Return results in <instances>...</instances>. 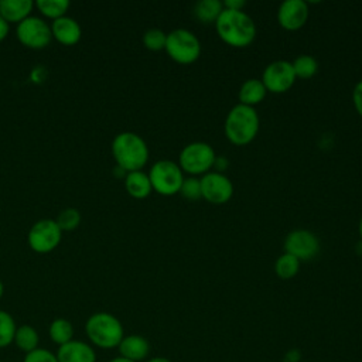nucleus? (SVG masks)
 Here are the masks:
<instances>
[{"label": "nucleus", "instance_id": "1a4fd4ad", "mask_svg": "<svg viewBox=\"0 0 362 362\" xmlns=\"http://www.w3.org/2000/svg\"><path fill=\"white\" fill-rule=\"evenodd\" d=\"M16 35L23 45L33 49H41L52 40L51 25L37 16H28L18 23L16 27Z\"/></svg>", "mask_w": 362, "mask_h": 362}, {"label": "nucleus", "instance_id": "c756f323", "mask_svg": "<svg viewBox=\"0 0 362 362\" xmlns=\"http://www.w3.org/2000/svg\"><path fill=\"white\" fill-rule=\"evenodd\" d=\"M23 362H58L57 355L48 349L37 348L28 354H25Z\"/></svg>", "mask_w": 362, "mask_h": 362}, {"label": "nucleus", "instance_id": "6ab92c4d", "mask_svg": "<svg viewBox=\"0 0 362 362\" xmlns=\"http://www.w3.org/2000/svg\"><path fill=\"white\" fill-rule=\"evenodd\" d=\"M266 92H267V89H266V86L263 85L262 79H255V78L246 79V81L240 85L239 92H238L239 103L255 107V105L260 103V102L264 99Z\"/></svg>", "mask_w": 362, "mask_h": 362}, {"label": "nucleus", "instance_id": "ddd939ff", "mask_svg": "<svg viewBox=\"0 0 362 362\" xmlns=\"http://www.w3.org/2000/svg\"><path fill=\"white\" fill-rule=\"evenodd\" d=\"M308 13V4L304 0H284L277 10V21L283 28L294 31L305 24Z\"/></svg>", "mask_w": 362, "mask_h": 362}, {"label": "nucleus", "instance_id": "b1692460", "mask_svg": "<svg viewBox=\"0 0 362 362\" xmlns=\"http://www.w3.org/2000/svg\"><path fill=\"white\" fill-rule=\"evenodd\" d=\"M291 65H293L296 78H300V79H308L314 76L318 71V61L308 54H301L296 57Z\"/></svg>", "mask_w": 362, "mask_h": 362}, {"label": "nucleus", "instance_id": "4468645a", "mask_svg": "<svg viewBox=\"0 0 362 362\" xmlns=\"http://www.w3.org/2000/svg\"><path fill=\"white\" fill-rule=\"evenodd\" d=\"M57 359L58 362H96V354L89 344L72 339L59 345Z\"/></svg>", "mask_w": 362, "mask_h": 362}, {"label": "nucleus", "instance_id": "2eb2a0df", "mask_svg": "<svg viewBox=\"0 0 362 362\" xmlns=\"http://www.w3.org/2000/svg\"><path fill=\"white\" fill-rule=\"evenodd\" d=\"M51 34L58 42L64 45H74L81 40L82 30L75 18L62 16L51 23Z\"/></svg>", "mask_w": 362, "mask_h": 362}, {"label": "nucleus", "instance_id": "423d86ee", "mask_svg": "<svg viewBox=\"0 0 362 362\" xmlns=\"http://www.w3.org/2000/svg\"><path fill=\"white\" fill-rule=\"evenodd\" d=\"M215 150L206 141H192L182 147L178 157V165L182 173H188L191 175L206 174L215 161Z\"/></svg>", "mask_w": 362, "mask_h": 362}, {"label": "nucleus", "instance_id": "f8f14e48", "mask_svg": "<svg viewBox=\"0 0 362 362\" xmlns=\"http://www.w3.org/2000/svg\"><path fill=\"white\" fill-rule=\"evenodd\" d=\"M286 253L293 255L300 262L315 257L320 250V240L315 233L307 229H294L284 239Z\"/></svg>", "mask_w": 362, "mask_h": 362}, {"label": "nucleus", "instance_id": "4c0bfd02", "mask_svg": "<svg viewBox=\"0 0 362 362\" xmlns=\"http://www.w3.org/2000/svg\"><path fill=\"white\" fill-rule=\"evenodd\" d=\"M3 293H4V286H3V281L0 280V298L3 297Z\"/></svg>", "mask_w": 362, "mask_h": 362}, {"label": "nucleus", "instance_id": "412c9836", "mask_svg": "<svg viewBox=\"0 0 362 362\" xmlns=\"http://www.w3.org/2000/svg\"><path fill=\"white\" fill-rule=\"evenodd\" d=\"M222 10L223 3L219 0H201L194 4V16L205 24L215 23Z\"/></svg>", "mask_w": 362, "mask_h": 362}, {"label": "nucleus", "instance_id": "f3484780", "mask_svg": "<svg viewBox=\"0 0 362 362\" xmlns=\"http://www.w3.org/2000/svg\"><path fill=\"white\" fill-rule=\"evenodd\" d=\"M34 3L31 0H1L0 1V17L10 23H21L24 18L31 16Z\"/></svg>", "mask_w": 362, "mask_h": 362}, {"label": "nucleus", "instance_id": "5701e85b", "mask_svg": "<svg viewBox=\"0 0 362 362\" xmlns=\"http://www.w3.org/2000/svg\"><path fill=\"white\" fill-rule=\"evenodd\" d=\"M34 6L42 16L52 18L54 21L62 16H66L71 3L68 0H37Z\"/></svg>", "mask_w": 362, "mask_h": 362}, {"label": "nucleus", "instance_id": "0eeeda50", "mask_svg": "<svg viewBox=\"0 0 362 362\" xmlns=\"http://www.w3.org/2000/svg\"><path fill=\"white\" fill-rule=\"evenodd\" d=\"M148 178L156 192L168 197L180 192L181 184L185 177L178 163L163 158L151 165L148 171Z\"/></svg>", "mask_w": 362, "mask_h": 362}, {"label": "nucleus", "instance_id": "72a5a7b5", "mask_svg": "<svg viewBox=\"0 0 362 362\" xmlns=\"http://www.w3.org/2000/svg\"><path fill=\"white\" fill-rule=\"evenodd\" d=\"M8 31H10V24L0 17V42L8 35Z\"/></svg>", "mask_w": 362, "mask_h": 362}, {"label": "nucleus", "instance_id": "7ed1b4c3", "mask_svg": "<svg viewBox=\"0 0 362 362\" xmlns=\"http://www.w3.org/2000/svg\"><path fill=\"white\" fill-rule=\"evenodd\" d=\"M260 120L255 107L242 103L235 105L225 117V134L236 146L250 143L259 132Z\"/></svg>", "mask_w": 362, "mask_h": 362}, {"label": "nucleus", "instance_id": "e433bc0d", "mask_svg": "<svg viewBox=\"0 0 362 362\" xmlns=\"http://www.w3.org/2000/svg\"><path fill=\"white\" fill-rule=\"evenodd\" d=\"M359 236H361V242H362V216H361V219H359Z\"/></svg>", "mask_w": 362, "mask_h": 362}, {"label": "nucleus", "instance_id": "4be33fe9", "mask_svg": "<svg viewBox=\"0 0 362 362\" xmlns=\"http://www.w3.org/2000/svg\"><path fill=\"white\" fill-rule=\"evenodd\" d=\"M49 338L58 345H64L74 338V327L66 318H55L48 328Z\"/></svg>", "mask_w": 362, "mask_h": 362}, {"label": "nucleus", "instance_id": "20e7f679", "mask_svg": "<svg viewBox=\"0 0 362 362\" xmlns=\"http://www.w3.org/2000/svg\"><path fill=\"white\" fill-rule=\"evenodd\" d=\"M85 332L89 341L102 349L119 346L124 337L122 322L113 314L105 311L95 313L86 320Z\"/></svg>", "mask_w": 362, "mask_h": 362}, {"label": "nucleus", "instance_id": "bb28decb", "mask_svg": "<svg viewBox=\"0 0 362 362\" xmlns=\"http://www.w3.org/2000/svg\"><path fill=\"white\" fill-rule=\"evenodd\" d=\"M55 222L62 232H71L81 223V212L76 208H65L58 215Z\"/></svg>", "mask_w": 362, "mask_h": 362}, {"label": "nucleus", "instance_id": "f257e3e1", "mask_svg": "<svg viewBox=\"0 0 362 362\" xmlns=\"http://www.w3.org/2000/svg\"><path fill=\"white\" fill-rule=\"evenodd\" d=\"M215 28L223 42L236 48L247 47L256 37L255 21L243 10L223 7L215 21Z\"/></svg>", "mask_w": 362, "mask_h": 362}, {"label": "nucleus", "instance_id": "c85d7f7f", "mask_svg": "<svg viewBox=\"0 0 362 362\" xmlns=\"http://www.w3.org/2000/svg\"><path fill=\"white\" fill-rule=\"evenodd\" d=\"M180 194L187 198V199H198L201 198V181L197 177H187L184 178L181 188H180Z\"/></svg>", "mask_w": 362, "mask_h": 362}, {"label": "nucleus", "instance_id": "a211bd4d", "mask_svg": "<svg viewBox=\"0 0 362 362\" xmlns=\"http://www.w3.org/2000/svg\"><path fill=\"white\" fill-rule=\"evenodd\" d=\"M124 188L127 194L136 199H143L150 195L153 191L148 174L137 170V171H130L124 177Z\"/></svg>", "mask_w": 362, "mask_h": 362}, {"label": "nucleus", "instance_id": "9b49d317", "mask_svg": "<svg viewBox=\"0 0 362 362\" xmlns=\"http://www.w3.org/2000/svg\"><path fill=\"white\" fill-rule=\"evenodd\" d=\"M201 197L208 202L221 205L228 202L233 194L232 181L223 174L218 171H208L201 178Z\"/></svg>", "mask_w": 362, "mask_h": 362}, {"label": "nucleus", "instance_id": "cd10ccee", "mask_svg": "<svg viewBox=\"0 0 362 362\" xmlns=\"http://www.w3.org/2000/svg\"><path fill=\"white\" fill-rule=\"evenodd\" d=\"M167 33L160 28H148L143 34V44L150 51H160L165 48Z\"/></svg>", "mask_w": 362, "mask_h": 362}, {"label": "nucleus", "instance_id": "39448f33", "mask_svg": "<svg viewBox=\"0 0 362 362\" xmlns=\"http://www.w3.org/2000/svg\"><path fill=\"white\" fill-rule=\"evenodd\" d=\"M164 49L173 61L178 64H192L201 55V42L192 31L175 28L167 33Z\"/></svg>", "mask_w": 362, "mask_h": 362}, {"label": "nucleus", "instance_id": "9d476101", "mask_svg": "<svg viewBox=\"0 0 362 362\" xmlns=\"http://www.w3.org/2000/svg\"><path fill=\"white\" fill-rule=\"evenodd\" d=\"M260 79L269 92L283 93L293 86L296 74L290 61L277 59L263 69Z\"/></svg>", "mask_w": 362, "mask_h": 362}, {"label": "nucleus", "instance_id": "2f4dec72", "mask_svg": "<svg viewBox=\"0 0 362 362\" xmlns=\"http://www.w3.org/2000/svg\"><path fill=\"white\" fill-rule=\"evenodd\" d=\"M228 158L226 157H223V156H221V157H215V161H214V167L212 168H216L215 171H218V173H222L223 170H226V167H228Z\"/></svg>", "mask_w": 362, "mask_h": 362}, {"label": "nucleus", "instance_id": "6e6552de", "mask_svg": "<svg viewBox=\"0 0 362 362\" xmlns=\"http://www.w3.org/2000/svg\"><path fill=\"white\" fill-rule=\"evenodd\" d=\"M62 239V230L59 229L55 219L45 218L40 219L28 230L27 242L30 249H33L35 253H49L61 243Z\"/></svg>", "mask_w": 362, "mask_h": 362}, {"label": "nucleus", "instance_id": "dca6fc26", "mask_svg": "<svg viewBox=\"0 0 362 362\" xmlns=\"http://www.w3.org/2000/svg\"><path fill=\"white\" fill-rule=\"evenodd\" d=\"M117 348H119L120 356H123L129 361H133V362L144 359L150 351L148 341L144 337L136 335V334L123 337V339L120 341Z\"/></svg>", "mask_w": 362, "mask_h": 362}, {"label": "nucleus", "instance_id": "f03ea898", "mask_svg": "<svg viewBox=\"0 0 362 362\" xmlns=\"http://www.w3.org/2000/svg\"><path fill=\"white\" fill-rule=\"evenodd\" d=\"M112 154L116 165L126 173L141 170L148 160V147L134 132H122L112 141Z\"/></svg>", "mask_w": 362, "mask_h": 362}, {"label": "nucleus", "instance_id": "7c9ffc66", "mask_svg": "<svg viewBox=\"0 0 362 362\" xmlns=\"http://www.w3.org/2000/svg\"><path fill=\"white\" fill-rule=\"evenodd\" d=\"M352 102H354V106H355L358 115L362 117V79L354 86Z\"/></svg>", "mask_w": 362, "mask_h": 362}, {"label": "nucleus", "instance_id": "f704fd0d", "mask_svg": "<svg viewBox=\"0 0 362 362\" xmlns=\"http://www.w3.org/2000/svg\"><path fill=\"white\" fill-rule=\"evenodd\" d=\"M148 362H171V361L164 356H156V358H151Z\"/></svg>", "mask_w": 362, "mask_h": 362}, {"label": "nucleus", "instance_id": "c9c22d12", "mask_svg": "<svg viewBox=\"0 0 362 362\" xmlns=\"http://www.w3.org/2000/svg\"><path fill=\"white\" fill-rule=\"evenodd\" d=\"M109 362H133V361H129V359H126V358H123V356H117V358H113V359L109 361Z\"/></svg>", "mask_w": 362, "mask_h": 362}, {"label": "nucleus", "instance_id": "a878e982", "mask_svg": "<svg viewBox=\"0 0 362 362\" xmlns=\"http://www.w3.org/2000/svg\"><path fill=\"white\" fill-rule=\"evenodd\" d=\"M16 321L4 310H0V348H7L13 341L16 335Z\"/></svg>", "mask_w": 362, "mask_h": 362}, {"label": "nucleus", "instance_id": "aec40b11", "mask_svg": "<svg viewBox=\"0 0 362 362\" xmlns=\"http://www.w3.org/2000/svg\"><path fill=\"white\" fill-rule=\"evenodd\" d=\"M18 349L24 351L25 354L34 351L38 348L40 344V335L37 332V329L28 324L20 325L16 329V335H14V341H13Z\"/></svg>", "mask_w": 362, "mask_h": 362}, {"label": "nucleus", "instance_id": "393cba45", "mask_svg": "<svg viewBox=\"0 0 362 362\" xmlns=\"http://www.w3.org/2000/svg\"><path fill=\"white\" fill-rule=\"evenodd\" d=\"M300 260L290 253H283L274 263V272L280 279H291L298 273Z\"/></svg>", "mask_w": 362, "mask_h": 362}, {"label": "nucleus", "instance_id": "473e14b6", "mask_svg": "<svg viewBox=\"0 0 362 362\" xmlns=\"http://www.w3.org/2000/svg\"><path fill=\"white\" fill-rule=\"evenodd\" d=\"M245 0H226L223 3L225 8H230V10H242L245 7Z\"/></svg>", "mask_w": 362, "mask_h": 362}]
</instances>
